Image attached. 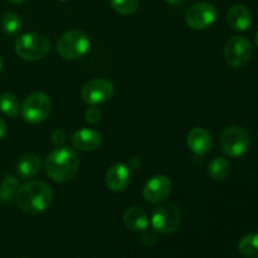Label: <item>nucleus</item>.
<instances>
[{
    "label": "nucleus",
    "mask_w": 258,
    "mask_h": 258,
    "mask_svg": "<svg viewBox=\"0 0 258 258\" xmlns=\"http://www.w3.org/2000/svg\"><path fill=\"white\" fill-rule=\"evenodd\" d=\"M45 173L52 180L64 183L77 174L80 168V156L73 149L58 146L48 154L45 159Z\"/></svg>",
    "instance_id": "obj_1"
},
{
    "label": "nucleus",
    "mask_w": 258,
    "mask_h": 258,
    "mask_svg": "<svg viewBox=\"0 0 258 258\" xmlns=\"http://www.w3.org/2000/svg\"><path fill=\"white\" fill-rule=\"evenodd\" d=\"M17 204L24 213L38 214L50 206L53 199L52 189L44 181L33 180L20 186L17 191Z\"/></svg>",
    "instance_id": "obj_2"
},
{
    "label": "nucleus",
    "mask_w": 258,
    "mask_h": 258,
    "mask_svg": "<svg viewBox=\"0 0 258 258\" xmlns=\"http://www.w3.org/2000/svg\"><path fill=\"white\" fill-rule=\"evenodd\" d=\"M50 50V42L44 34L27 33L15 42V52L22 59L34 62L44 58Z\"/></svg>",
    "instance_id": "obj_3"
},
{
    "label": "nucleus",
    "mask_w": 258,
    "mask_h": 258,
    "mask_svg": "<svg viewBox=\"0 0 258 258\" xmlns=\"http://www.w3.org/2000/svg\"><path fill=\"white\" fill-rule=\"evenodd\" d=\"M90 49V39L81 30H70L57 42V52L64 59H78Z\"/></svg>",
    "instance_id": "obj_4"
},
{
    "label": "nucleus",
    "mask_w": 258,
    "mask_h": 258,
    "mask_svg": "<svg viewBox=\"0 0 258 258\" xmlns=\"http://www.w3.org/2000/svg\"><path fill=\"white\" fill-rule=\"evenodd\" d=\"M249 135L244 128L239 126H232L223 131L219 140L221 150L224 155L229 158H239L248 151Z\"/></svg>",
    "instance_id": "obj_5"
},
{
    "label": "nucleus",
    "mask_w": 258,
    "mask_h": 258,
    "mask_svg": "<svg viewBox=\"0 0 258 258\" xmlns=\"http://www.w3.org/2000/svg\"><path fill=\"white\" fill-rule=\"evenodd\" d=\"M52 102L44 92H33L25 98L22 107V117L29 123H40L49 116Z\"/></svg>",
    "instance_id": "obj_6"
},
{
    "label": "nucleus",
    "mask_w": 258,
    "mask_h": 258,
    "mask_svg": "<svg viewBox=\"0 0 258 258\" xmlns=\"http://www.w3.org/2000/svg\"><path fill=\"white\" fill-rule=\"evenodd\" d=\"M253 53V44L246 37L236 35L227 40L224 47V59L231 67L241 68L248 63Z\"/></svg>",
    "instance_id": "obj_7"
},
{
    "label": "nucleus",
    "mask_w": 258,
    "mask_h": 258,
    "mask_svg": "<svg viewBox=\"0 0 258 258\" xmlns=\"http://www.w3.org/2000/svg\"><path fill=\"white\" fill-rule=\"evenodd\" d=\"M181 214L178 207L173 203L160 204L154 211L151 217V224L153 228L160 234L173 233L176 231L180 224Z\"/></svg>",
    "instance_id": "obj_8"
},
{
    "label": "nucleus",
    "mask_w": 258,
    "mask_h": 258,
    "mask_svg": "<svg viewBox=\"0 0 258 258\" xmlns=\"http://www.w3.org/2000/svg\"><path fill=\"white\" fill-rule=\"evenodd\" d=\"M113 95V85L105 78H93L81 90V97L87 105L96 106L110 100Z\"/></svg>",
    "instance_id": "obj_9"
},
{
    "label": "nucleus",
    "mask_w": 258,
    "mask_h": 258,
    "mask_svg": "<svg viewBox=\"0 0 258 258\" xmlns=\"http://www.w3.org/2000/svg\"><path fill=\"white\" fill-rule=\"evenodd\" d=\"M217 19V9L209 3H197L185 13V23L194 30H204Z\"/></svg>",
    "instance_id": "obj_10"
},
{
    "label": "nucleus",
    "mask_w": 258,
    "mask_h": 258,
    "mask_svg": "<svg viewBox=\"0 0 258 258\" xmlns=\"http://www.w3.org/2000/svg\"><path fill=\"white\" fill-rule=\"evenodd\" d=\"M171 181L164 175L153 176L145 184L143 190V196L149 203H160L165 201L171 193Z\"/></svg>",
    "instance_id": "obj_11"
},
{
    "label": "nucleus",
    "mask_w": 258,
    "mask_h": 258,
    "mask_svg": "<svg viewBox=\"0 0 258 258\" xmlns=\"http://www.w3.org/2000/svg\"><path fill=\"white\" fill-rule=\"evenodd\" d=\"M186 143H188L189 149L196 155H206L212 149V136L206 128L194 127L189 131L186 136Z\"/></svg>",
    "instance_id": "obj_12"
},
{
    "label": "nucleus",
    "mask_w": 258,
    "mask_h": 258,
    "mask_svg": "<svg viewBox=\"0 0 258 258\" xmlns=\"http://www.w3.org/2000/svg\"><path fill=\"white\" fill-rule=\"evenodd\" d=\"M106 184L112 191H123L130 184V170L125 164H113L106 174Z\"/></svg>",
    "instance_id": "obj_13"
},
{
    "label": "nucleus",
    "mask_w": 258,
    "mask_h": 258,
    "mask_svg": "<svg viewBox=\"0 0 258 258\" xmlns=\"http://www.w3.org/2000/svg\"><path fill=\"white\" fill-rule=\"evenodd\" d=\"M72 145L81 151H93L101 145V134L91 128H82L73 134Z\"/></svg>",
    "instance_id": "obj_14"
},
{
    "label": "nucleus",
    "mask_w": 258,
    "mask_h": 258,
    "mask_svg": "<svg viewBox=\"0 0 258 258\" xmlns=\"http://www.w3.org/2000/svg\"><path fill=\"white\" fill-rule=\"evenodd\" d=\"M251 12L244 5L236 4L231 7L227 14V22L229 27L236 32H244L251 25Z\"/></svg>",
    "instance_id": "obj_15"
},
{
    "label": "nucleus",
    "mask_w": 258,
    "mask_h": 258,
    "mask_svg": "<svg viewBox=\"0 0 258 258\" xmlns=\"http://www.w3.org/2000/svg\"><path fill=\"white\" fill-rule=\"evenodd\" d=\"M123 222L126 227L134 232L145 231L148 228L149 218L145 212L139 207H131L123 214Z\"/></svg>",
    "instance_id": "obj_16"
},
{
    "label": "nucleus",
    "mask_w": 258,
    "mask_h": 258,
    "mask_svg": "<svg viewBox=\"0 0 258 258\" xmlns=\"http://www.w3.org/2000/svg\"><path fill=\"white\" fill-rule=\"evenodd\" d=\"M40 165H42L40 159L37 155H34V154H25L24 156H22L19 163H18V174L25 179L33 178V176L39 173Z\"/></svg>",
    "instance_id": "obj_17"
},
{
    "label": "nucleus",
    "mask_w": 258,
    "mask_h": 258,
    "mask_svg": "<svg viewBox=\"0 0 258 258\" xmlns=\"http://www.w3.org/2000/svg\"><path fill=\"white\" fill-rule=\"evenodd\" d=\"M238 251L243 258H258V233H248L242 237Z\"/></svg>",
    "instance_id": "obj_18"
},
{
    "label": "nucleus",
    "mask_w": 258,
    "mask_h": 258,
    "mask_svg": "<svg viewBox=\"0 0 258 258\" xmlns=\"http://www.w3.org/2000/svg\"><path fill=\"white\" fill-rule=\"evenodd\" d=\"M231 173V164L224 158H216L208 166V174L214 180H223Z\"/></svg>",
    "instance_id": "obj_19"
},
{
    "label": "nucleus",
    "mask_w": 258,
    "mask_h": 258,
    "mask_svg": "<svg viewBox=\"0 0 258 258\" xmlns=\"http://www.w3.org/2000/svg\"><path fill=\"white\" fill-rule=\"evenodd\" d=\"M0 24H2L3 32L8 35H15L22 29V19L14 12H9L3 15Z\"/></svg>",
    "instance_id": "obj_20"
},
{
    "label": "nucleus",
    "mask_w": 258,
    "mask_h": 258,
    "mask_svg": "<svg viewBox=\"0 0 258 258\" xmlns=\"http://www.w3.org/2000/svg\"><path fill=\"white\" fill-rule=\"evenodd\" d=\"M0 111L9 117H17L19 113V102L13 93H3L0 96Z\"/></svg>",
    "instance_id": "obj_21"
},
{
    "label": "nucleus",
    "mask_w": 258,
    "mask_h": 258,
    "mask_svg": "<svg viewBox=\"0 0 258 258\" xmlns=\"http://www.w3.org/2000/svg\"><path fill=\"white\" fill-rule=\"evenodd\" d=\"M18 189V179L14 175H7L0 183V202H9Z\"/></svg>",
    "instance_id": "obj_22"
},
{
    "label": "nucleus",
    "mask_w": 258,
    "mask_h": 258,
    "mask_svg": "<svg viewBox=\"0 0 258 258\" xmlns=\"http://www.w3.org/2000/svg\"><path fill=\"white\" fill-rule=\"evenodd\" d=\"M110 4L118 14L131 15L138 10L139 0H110Z\"/></svg>",
    "instance_id": "obj_23"
},
{
    "label": "nucleus",
    "mask_w": 258,
    "mask_h": 258,
    "mask_svg": "<svg viewBox=\"0 0 258 258\" xmlns=\"http://www.w3.org/2000/svg\"><path fill=\"white\" fill-rule=\"evenodd\" d=\"M85 117L87 120V122L97 123L101 120V111L97 107H95V106H91L90 108L86 110Z\"/></svg>",
    "instance_id": "obj_24"
},
{
    "label": "nucleus",
    "mask_w": 258,
    "mask_h": 258,
    "mask_svg": "<svg viewBox=\"0 0 258 258\" xmlns=\"http://www.w3.org/2000/svg\"><path fill=\"white\" fill-rule=\"evenodd\" d=\"M50 140H52V143L55 146H62L66 141L64 131L60 130V128H55L52 133V135H50Z\"/></svg>",
    "instance_id": "obj_25"
},
{
    "label": "nucleus",
    "mask_w": 258,
    "mask_h": 258,
    "mask_svg": "<svg viewBox=\"0 0 258 258\" xmlns=\"http://www.w3.org/2000/svg\"><path fill=\"white\" fill-rule=\"evenodd\" d=\"M7 130H8L7 123H5V121L0 117V139L4 138L5 134H7Z\"/></svg>",
    "instance_id": "obj_26"
},
{
    "label": "nucleus",
    "mask_w": 258,
    "mask_h": 258,
    "mask_svg": "<svg viewBox=\"0 0 258 258\" xmlns=\"http://www.w3.org/2000/svg\"><path fill=\"white\" fill-rule=\"evenodd\" d=\"M165 2L170 5H181V4H184L186 0H165Z\"/></svg>",
    "instance_id": "obj_27"
},
{
    "label": "nucleus",
    "mask_w": 258,
    "mask_h": 258,
    "mask_svg": "<svg viewBox=\"0 0 258 258\" xmlns=\"http://www.w3.org/2000/svg\"><path fill=\"white\" fill-rule=\"evenodd\" d=\"M9 3H12V4H22V3H24L25 0H8Z\"/></svg>",
    "instance_id": "obj_28"
},
{
    "label": "nucleus",
    "mask_w": 258,
    "mask_h": 258,
    "mask_svg": "<svg viewBox=\"0 0 258 258\" xmlns=\"http://www.w3.org/2000/svg\"><path fill=\"white\" fill-rule=\"evenodd\" d=\"M3 66H4V62H3V58L0 57V71L3 70Z\"/></svg>",
    "instance_id": "obj_29"
},
{
    "label": "nucleus",
    "mask_w": 258,
    "mask_h": 258,
    "mask_svg": "<svg viewBox=\"0 0 258 258\" xmlns=\"http://www.w3.org/2000/svg\"><path fill=\"white\" fill-rule=\"evenodd\" d=\"M254 43H256V45L258 47V32L256 33V37H254Z\"/></svg>",
    "instance_id": "obj_30"
},
{
    "label": "nucleus",
    "mask_w": 258,
    "mask_h": 258,
    "mask_svg": "<svg viewBox=\"0 0 258 258\" xmlns=\"http://www.w3.org/2000/svg\"><path fill=\"white\" fill-rule=\"evenodd\" d=\"M59 2H68V0H59Z\"/></svg>",
    "instance_id": "obj_31"
}]
</instances>
